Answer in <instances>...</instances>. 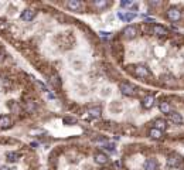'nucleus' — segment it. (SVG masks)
<instances>
[{"mask_svg": "<svg viewBox=\"0 0 184 170\" xmlns=\"http://www.w3.org/2000/svg\"><path fill=\"white\" fill-rule=\"evenodd\" d=\"M181 162H183V159L178 155H172V156L167 157V164L170 167H180L181 166Z\"/></svg>", "mask_w": 184, "mask_h": 170, "instance_id": "nucleus-7", "label": "nucleus"}, {"mask_svg": "<svg viewBox=\"0 0 184 170\" xmlns=\"http://www.w3.org/2000/svg\"><path fill=\"white\" fill-rule=\"evenodd\" d=\"M167 118H169L170 122H173L174 125L183 123V116H181L178 112H170V114H167Z\"/></svg>", "mask_w": 184, "mask_h": 170, "instance_id": "nucleus-10", "label": "nucleus"}, {"mask_svg": "<svg viewBox=\"0 0 184 170\" xmlns=\"http://www.w3.org/2000/svg\"><path fill=\"white\" fill-rule=\"evenodd\" d=\"M149 136H150L152 139L159 140V139L163 136V133L160 132V130H157V129H154V128H153V129H150V132H149Z\"/></svg>", "mask_w": 184, "mask_h": 170, "instance_id": "nucleus-19", "label": "nucleus"}, {"mask_svg": "<svg viewBox=\"0 0 184 170\" xmlns=\"http://www.w3.org/2000/svg\"><path fill=\"white\" fill-rule=\"evenodd\" d=\"M0 170H11L10 167H7V166H3V167H0Z\"/></svg>", "mask_w": 184, "mask_h": 170, "instance_id": "nucleus-31", "label": "nucleus"}, {"mask_svg": "<svg viewBox=\"0 0 184 170\" xmlns=\"http://www.w3.org/2000/svg\"><path fill=\"white\" fill-rule=\"evenodd\" d=\"M143 169L144 170H157L159 169V163L156 159H147L143 164Z\"/></svg>", "mask_w": 184, "mask_h": 170, "instance_id": "nucleus-11", "label": "nucleus"}, {"mask_svg": "<svg viewBox=\"0 0 184 170\" xmlns=\"http://www.w3.org/2000/svg\"><path fill=\"white\" fill-rule=\"evenodd\" d=\"M99 34H101V36H102V37H106V38H108V37H109V33H105V31H102V33H99Z\"/></svg>", "mask_w": 184, "mask_h": 170, "instance_id": "nucleus-29", "label": "nucleus"}, {"mask_svg": "<svg viewBox=\"0 0 184 170\" xmlns=\"http://www.w3.org/2000/svg\"><path fill=\"white\" fill-rule=\"evenodd\" d=\"M149 4L153 6V7H159V6H162L163 3H162V1H149Z\"/></svg>", "mask_w": 184, "mask_h": 170, "instance_id": "nucleus-26", "label": "nucleus"}, {"mask_svg": "<svg viewBox=\"0 0 184 170\" xmlns=\"http://www.w3.org/2000/svg\"><path fill=\"white\" fill-rule=\"evenodd\" d=\"M101 114H102V111H101L99 106H92V108H89V115H91V116L99 118L101 116Z\"/></svg>", "mask_w": 184, "mask_h": 170, "instance_id": "nucleus-18", "label": "nucleus"}, {"mask_svg": "<svg viewBox=\"0 0 184 170\" xmlns=\"http://www.w3.org/2000/svg\"><path fill=\"white\" fill-rule=\"evenodd\" d=\"M9 108H10V109L13 111V112H17V111L20 109V106L17 105L16 102H10V104H9Z\"/></svg>", "mask_w": 184, "mask_h": 170, "instance_id": "nucleus-24", "label": "nucleus"}, {"mask_svg": "<svg viewBox=\"0 0 184 170\" xmlns=\"http://www.w3.org/2000/svg\"><path fill=\"white\" fill-rule=\"evenodd\" d=\"M62 122H64L65 125H75L76 123V118L74 116H65L62 119Z\"/></svg>", "mask_w": 184, "mask_h": 170, "instance_id": "nucleus-21", "label": "nucleus"}, {"mask_svg": "<svg viewBox=\"0 0 184 170\" xmlns=\"http://www.w3.org/2000/svg\"><path fill=\"white\" fill-rule=\"evenodd\" d=\"M133 74L136 75L137 78H140V79L150 78V77H152V72L149 71V68H147L146 65H140V64L133 67Z\"/></svg>", "mask_w": 184, "mask_h": 170, "instance_id": "nucleus-1", "label": "nucleus"}, {"mask_svg": "<svg viewBox=\"0 0 184 170\" xmlns=\"http://www.w3.org/2000/svg\"><path fill=\"white\" fill-rule=\"evenodd\" d=\"M167 17H169V20L172 21H178L181 19V11L178 10L177 7H170L167 10Z\"/></svg>", "mask_w": 184, "mask_h": 170, "instance_id": "nucleus-3", "label": "nucleus"}, {"mask_svg": "<svg viewBox=\"0 0 184 170\" xmlns=\"http://www.w3.org/2000/svg\"><path fill=\"white\" fill-rule=\"evenodd\" d=\"M3 60H4V54H3V53H0V63H1Z\"/></svg>", "mask_w": 184, "mask_h": 170, "instance_id": "nucleus-30", "label": "nucleus"}, {"mask_svg": "<svg viewBox=\"0 0 184 170\" xmlns=\"http://www.w3.org/2000/svg\"><path fill=\"white\" fill-rule=\"evenodd\" d=\"M13 125V121L9 115H0V129H9Z\"/></svg>", "mask_w": 184, "mask_h": 170, "instance_id": "nucleus-9", "label": "nucleus"}, {"mask_svg": "<svg viewBox=\"0 0 184 170\" xmlns=\"http://www.w3.org/2000/svg\"><path fill=\"white\" fill-rule=\"evenodd\" d=\"M137 34H139V33H137V29H136L135 26H128V27L123 29V37H125V38L132 40V38H135Z\"/></svg>", "mask_w": 184, "mask_h": 170, "instance_id": "nucleus-4", "label": "nucleus"}, {"mask_svg": "<svg viewBox=\"0 0 184 170\" xmlns=\"http://www.w3.org/2000/svg\"><path fill=\"white\" fill-rule=\"evenodd\" d=\"M154 129H157V130H166V128H167V122H166V119H163V118H157V119H154Z\"/></svg>", "mask_w": 184, "mask_h": 170, "instance_id": "nucleus-13", "label": "nucleus"}, {"mask_svg": "<svg viewBox=\"0 0 184 170\" xmlns=\"http://www.w3.org/2000/svg\"><path fill=\"white\" fill-rule=\"evenodd\" d=\"M159 109L162 111L163 114H170V112H172V108L169 105V102H166V101L159 102Z\"/></svg>", "mask_w": 184, "mask_h": 170, "instance_id": "nucleus-17", "label": "nucleus"}, {"mask_svg": "<svg viewBox=\"0 0 184 170\" xmlns=\"http://www.w3.org/2000/svg\"><path fill=\"white\" fill-rule=\"evenodd\" d=\"M34 17H35V11L33 10V9H26V10H23V13H22V20L23 21H31Z\"/></svg>", "mask_w": 184, "mask_h": 170, "instance_id": "nucleus-12", "label": "nucleus"}, {"mask_svg": "<svg viewBox=\"0 0 184 170\" xmlns=\"http://www.w3.org/2000/svg\"><path fill=\"white\" fill-rule=\"evenodd\" d=\"M153 105H154V98H153L152 95H147L142 99V106H143L144 109H150Z\"/></svg>", "mask_w": 184, "mask_h": 170, "instance_id": "nucleus-14", "label": "nucleus"}, {"mask_svg": "<svg viewBox=\"0 0 184 170\" xmlns=\"http://www.w3.org/2000/svg\"><path fill=\"white\" fill-rule=\"evenodd\" d=\"M50 82H51V85H53L54 88H60V86H61V79H60V77L57 74L50 75Z\"/></svg>", "mask_w": 184, "mask_h": 170, "instance_id": "nucleus-16", "label": "nucleus"}, {"mask_svg": "<svg viewBox=\"0 0 184 170\" xmlns=\"http://www.w3.org/2000/svg\"><path fill=\"white\" fill-rule=\"evenodd\" d=\"M94 160H95V163L101 164V166H103V164H108L109 163V156L106 155V153L98 152V153H95V156H94Z\"/></svg>", "mask_w": 184, "mask_h": 170, "instance_id": "nucleus-5", "label": "nucleus"}, {"mask_svg": "<svg viewBox=\"0 0 184 170\" xmlns=\"http://www.w3.org/2000/svg\"><path fill=\"white\" fill-rule=\"evenodd\" d=\"M118 17H119L120 20L129 23V21H132L135 17H136V14H135V13H129V11H126V13H118Z\"/></svg>", "mask_w": 184, "mask_h": 170, "instance_id": "nucleus-15", "label": "nucleus"}, {"mask_svg": "<svg viewBox=\"0 0 184 170\" xmlns=\"http://www.w3.org/2000/svg\"><path fill=\"white\" fill-rule=\"evenodd\" d=\"M6 157H7V162L16 163V162L19 160V153H16V152H9V153L6 155Z\"/></svg>", "mask_w": 184, "mask_h": 170, "instance_id": "nucleus-20", "label": "nucleus"}, {"mask_svg": "<svg viewBox=\"0 0 184 170\" xmlns=\"http://www.w3.org/2000/svg\"><path fill=\"white\" fill-rule=\"evenodd\" d=\"M26 111H27V112H30V114H33V112L35 111V104H34L33 101L26 102Z\"/></svg>", "mask_w": 184, "mask_h": 170, "instance_id": "nucleus-22", "label": "nucleus"}, {"mask_svg": "<svg viewBox=\"0 0 184 170\" xmlns=\"http://www.w3.org/2000/svg\"><path fill=\"white\" fill-rule=\"evenodd\" d=\"M94 6L97 7V9H103V7H106L108 6V3H106V0H101V1H94Z\"/></svg>", "mask_w": 184, "mask_h": 170, "instance_id": "nucleus-23", "label": "nucleus"}, {"mask_svg": "<svg viewBox=\"0 0 184 170\" xmlns=\"http://www.w3.org/2000/svg\"><path fill=\"white\" fill-rule=\"evenodd\" d=\"M37 85H38V86L41 88V91H44V92H48V89L45 88V85H44L43 82H40V81H37Z\"/></svg>", "mask_w": 184, "mask_h": 170, "instance_id": "nucleus-27", "label": "nucleus"}, {"mask_svg": "<svg viewBox=\"0 0 184 170\" xmlns=\"http://www.w3.org/2000/svg\"><path fill=\"white\" fill-rule=\"evenodd\" d=\"M82 7H84V4L79 0H68L67 1V9H69L72 11H81Z\"/></svg>", "mask_w": 184, "mask_h": 170, "instance_id": "nucleus-6", "label": "nucleus"}, {"mask_svg": "<svg viewBox=\"0 0 184 170\" xmlns=\"http://www.w3.org/2000/svg\"><path fill=\"white\" fill-rule=\"evenodd\" d=\"M120 6L122 7H129V6H132V1L130 0H123V1H120Z\"/></svg>", "mask_w": 184, "mask_h": 170, "instance_id": "nucleus-25", "label": "nucleus"}, {"mask_svg": "<svg viewBox=\"0 0 184 170\" xmlns=\"http://www.w3.org/2000/svg\"><path fill=\"white\" fill-rule=\"evenodd\" d=\"M152 31L154 36H157V37H163V36H166L169 30L164 27V26H160V24H154L152 27Z\"/></svg>", "mask_w": 184, "mask_h": 170, "instance_id": "nucleus-8", "label": "nucleus"}, {"mask_svg": "<svg viewBox=\"0 0 184 170\" xmlns=\"http://www.w3.org/2000/svg\"><path fill=\"white\" fill-rule=\"evenodd\" d=\"M119 89H120V92L126 96H135L136 95V91H137L136 86L133 84H130V82H120Z\"/></svg>", "mask_w": 184, "mask_h": 170, "instance_id": "nucleus-2", "label": "nucleus"}, {"mask_svg": "<svg viewBox=\"0 0 184 170\" xmlns=\"http://www.w3.org/2000/svg\"><path fill=\"white\" fill-rule=\"evenodd\" d=\"M105 149H108L109 152H113V150H115V145H112V143H109V145H105Z\"/></svg>", "mask_w": 184, "mask_h": 170, "instance_id": "nucleus-28", "label": "nucleus"}]
</instances>
